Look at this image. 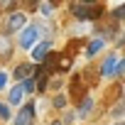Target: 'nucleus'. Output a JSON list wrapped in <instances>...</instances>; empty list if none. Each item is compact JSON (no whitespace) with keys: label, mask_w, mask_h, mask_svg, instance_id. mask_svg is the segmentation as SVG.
I'll list each match as a JSON object with an SVG mask.
<instances>
[{"label":"nucleus","mask_w":125,"mask_h":125,"mask_svg":"<svg viewBox=\"0 0 125 125\" xmlns=\"http://www.w3.org/2000/svg\"><path fill=\"white\" fill-rule=\"evenodd\" d=\"M69 12L79 20V22H96V20H101L103 17V5L98 3V5H83V3H79V0H74V3H69Z\"/></svg>","instance_id":"obj_1"},{"label":"nucleus","mask_w":125,"mask_h":125,"mask_svg":"<svg viewBox=\"0 0 125 125\" xmlns=\"http://www.w3.org/2000/svg\"><path fill=\"white\" fill-rule=\"evenodd\" d=\"M27 22H30V12L27 10H12V12H8V17L3 22V32L17 34L22 27H27Z\"/></svg>","instance_id":"obj_2"},{"label":"nucleus","mask_w":125,"mask_h":125,"mask_svg":"<svg viewBox=\"0 0 125 125\" xmlns=\"http://www.w3.org/2000/svg\"><path fill=\"white\" fill-rule=\"evenodd\" d=\"M17 34H20V37H17V47H20L22 52H30V49H32V47L42 39L39 25H32V22H27V27H22Z\"/></svg>","instance_id":"obj_3"},{"label":"nucleus","mask_w":125,"mask_h":125,"mask_svg":"<svg viewBox=\"0 0 125 125\" xmlns=\"http://www.w3.org/2000/svg\"><path fill=\"white\" fill-rule=\"evenodd\" d=\"M32 120H34V101L32 98H27V103H22L20 105V110L12 115V125H32Z\"/></svg>","instance_id":"obj_4"},{"label":"nucleus","mask_w":125,"mask_h":125,"mask_svg":"<svg viewBox=\"0 0 125 125\" xmlns=\"http://www.w3.org/2000/svg\"><path fill=\"white\" fill-rule=\"evenodd\" d=\"M115 66H118V54H115V52H108V54L103 56V61L98 64V76H101L103 81L113 79V76H115Z\"/></svg>","instance_id":"obj_5"},{"label":"nucleus","mask_w":125,"mask_h":125,"mask_svg":"<svg viewBox=\"0 0 125 125\" xmlns=\"http://www.w3.org/2000/svg\"><path fill=\"white\" fill-rule=\"evenodd\" d=\"M49 54H52V39H49V37L39 39V42L30 49V56H32V61H34V64H42V61H44Z\"/></svg>","instance_id":"obj_6"},{"label":"nucleus","mask_w":125,"mask_h":125,"mask_svg":"<svg viewBox=\"0 0 125 125\" xmlns=\"http://www.w3.org/2000/svg\"><path fill=\"white\" fill-rule=\"evenodd\" d=\"M34 71H37V64H34V61H20V64L10 71V76H12V81L20 83V81H25L27 76H32Z\"/></svg>","instance_id":"obj_7"},{"label":"nucleus","mask_w":125,"mask_h":125,"mask_svg":"<svg viewBox=\"0 0 125 125\" xmlns=\"http://www.w3.org/2000/svg\"><path fill=\"white\" fill-rule=\"evenodd\" d=\"M69 83H71V88H69V101H81V98L86 96V91H83V83H86V81H81V74H74Z\"/></svg>","instance_id":"obj_8"},{"label":"nucleus","mask_w":125,"mask_h":125,"mask_svg":"<svg viewBox=\"0 0 125 125\" xmlns=\"http://www.w3.org/2000/svg\"><path fill=\"white\" fill-rule=\"evenodd\" d=\"M8 103L15 108H20L22 103H25V88H22V83H15V86H10V91H8Z\"/></svg>","instance_id":"obj_9"},{"label":"nucleus","mask_w":125,"mask_h":125,"mask_svg":"<svg viewBox=\"0 0 125 125\" xmlns=\"http://www.w3.org/2000/svg\"><path fill=\"white\" fill-rule=\"evenodd\" d=\"M93 105H96V101H93L91 96H83V98L79 101V108H76V115H79V120H86V118L93 113Z\"/></svg>","instance_id":"obj_10"},{"label":"nucleus","mask_w":125,"mask_h":125,"mask_svg":"<svg viewBox=\"0 0 125 125\" xmlns=\"http://www.w3.org/2000/svg\"><path fill=\"white\" fill-rule=\"evenodd\" d=\"M12 56V42H10V34L0 30V61H8Z\"/></svg>","instance_id":"obj_11"},{"label":"nucleus","mask_w":125,"mask_h":125,"mask_svg":"<svg viewBox=\"0 0 125 125\" xmlns=\"http://www.w3.org/2000/svg\"><path fill=\"white\" fill-rule=\"evenodd\" d=\"M105 42H108V39H103L101 34H96V37L88 42V47H86V59H93V56H96V54L105 47Z\"/></svg>","instance_id":"obj_12"},{"label":"nucleus","mask_w":125,"mask_h":125,"mask_svg":"<svg viewBox=\"0 0 125 125\" xmlns=\"http://www.w3.org/2000/svg\"><path fill=\"white\" fill-rule=\"evenodd\" d=\"M52 105L56 108V110H66V105H69V93H56L54 98H52Z\"/></svg>","instance_id":"obj_13"},{"label":"nucleus","mask_w":125,"mask_h":125,"mask_svg":"<svg viewBox=\"0 0 125 125\" xmlns=\"http://www.w3.org/2000/svg\"><path fill=\"white\" fill-rule=\"evenodd\" d=\"M22 83V88H25V96H32V93H37V79H34V74L32 76H27L25 81H20Z\"/></svg>","instance_id":"obj_14"},{"label":"nucleus","mask_w":125,"mask_h":125,"mask_svg":"<svg viewBox=\"0 0 125 125\" xmlns=\"http://www.w3.org/2000/svg\"><path fill=\"white\" fill-rule=\"evenodd\" d=\"M0 120H12V105L8 101H0Z\"/></svg>","instance_id":"obj_15"},{"label":"nucleus","mask_w":125,"mask_h":125,"mask_svg":"<svg viewBox=\"0 0 125 125\" xmlns=\"http://www.w3.org/2000/svg\"><path fill=\"white\" fill-rule=\"evenodd\" d=\"M110 17H113L115 22H125V3H120L118 8H113V10H110Z\"/></svg>","instance_id":"obj_16"},{"label":"nucleus","mask_w":125,"mask_h":125,"mask_svg":"<svg viewBox=\"0 0 125 125\" xmlns=\"http://www.w3.org/2000/svg\"><path fill=\"white\" fill-rule=\"evenodd\" d=\"M37 10H39V15H44V17H49V15L54 12V5L49 3V0H42V3H39V8H37Z\"/></svg>","instance_id":"obj_17"},{"label":"nucleus","mask_w":125,"mask_h":125,"mask_svg":"<svg viewBox=\"0 0 125 125\" xmlns=\"http://www.w3.org/2000/svg\"><path fill=\"white\" fill-rule=\"evenodd\" d=\"M20 0H0V12H12Z\"/></svg>","instance_id":"obj_18"},{"label":"nucleus","mask_w":125,"mask_h":125,"mask_svg":"<svg viewBox=\"0 0 125 125\" xmlns=\"http://www.w3.org/2000/svg\"><path fill=\"white\" fill-rule=\"evenodd\" d=\"M10 71H5V69H0V93H3L5 88H8V83H10Z\"/></svg>","instance_id":"obj_19"},{"label":"nucleus","mask_w":125,"mask_h":125,"mask_svg":"<svg viewBox=\"0 0 125 125\" xmlns=\"http://www.w3.org/2000/svg\"><path fill=\"white\" fill-rule=\"evenodd\" d=\"M61 120H64L66 125H74V123L79 120V115H76V110H66V113H64V118H61Z\"/></svg>","instance_id":"obj_20"},{"label":"nucleus","mask_w":125,"mask_h":125,"mask_svg":"<svg viewBox=\"0 0 125 125\" xmlns=\"http://www.w3.org/2000/svg\"><path fill=\"white\" fill-rule=\"evenodd\" d=\"M115 76L118 79H125V56L118 59V66H115Z\"/></svg>","instance_id":"obj_21"},{"label":"nucleus","mask_w":125,"mask_h":125,"mask_svg":"<svg viewBox=\"0 0 125 125\" xmlns=\"http://www.w3.org/2000/svg\"><path fill=\"white\" fill-rule=\"evenodd\" d=\"M22 3L27 5V12H34V10L39 8V3H42V0H22Z\"/></svg>","instance_id":"obj_22"},{"label":"nucleus","mask_w":125,"mask_h":125,"mask_svg":"<svg viewBox=\"0 0 125 125\" xmlns=\"http://www.w3.org/2000/svg\"><path fill=\"white\" fill-rule=\"evenodd\" d=\"M115 47H125V30H123L118 37H115Z\"/></svg>","instance_id":"obj_23"},{"label":"nucleus","mask_w":125,"mask_h":125,"mask_svg":"<svg viewBox=\"0 0 125 125\" xmlns=\"http://www.w3.org/2000/svg\"><path fill=\"white\" fill-rule=\"evenodd\" d=\"M79 3H83V5H98V0H79Z\"/></svg>","instance_id":"obj_24"},{"label":"nucleus","mask_w":125,"mask_h":125,"mask_svg":"<svg viewBox=\"0 0 125 125\" xmlns=\"http://www.w3.org/2000/svg\"><path fill=\"white\" fill-rule=\"evenodd\" d=\"M49 125H66V123H64V120H61V118H56V120H52Z\"/></svg>","instance_id":"obj_25"},{"label":"nucleus","mask_w":125,"mask_h":125,"mask_svg":"<svg viewBox=\"0 0 125 125\" xmlns=\"http://www.w3.org/2000/svg\"><path fill=\"white\" fill-rule=\"evenodd\" d=\"M113 125H125V120H118V123H113Z\"/></svg>","instance_id":"obj_26"}]
</instances>
